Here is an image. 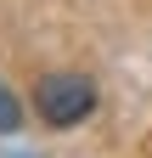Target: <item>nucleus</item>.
Segmentation results:
<instances>
[{
    "instance_id": "1",
    "label": "nucleus",
    "mask_w": 152,
    "mask_h": 158,
    "mask_svg": "<svg viewBox=\"0 0 152 158\" xmlns=\"http://www.w3.org/2000/svg\"><path fill=\"white\" fill-rule=\"evenodd\" d=\"M34 107H40L45 124L68 130V124H79V118L96 107V85H90L85 73H45L40 90H34Z\"/></svg>"
},
{
    "instance_id": "2",
    "label": "nucleus",
    "mask_w": 152,
    "mask_h": 158,
    "mask_svg": "<svg viewBox=\"0 0 152 158\" xmlns=\"http://www.w3.org/2000/svg\"><path fill=\"white\" fill-rule=\"evenodd\" d=\"M17 124H23V107H17V96L0 85V135H11Z\"/></svg>"
}]
</instances>
